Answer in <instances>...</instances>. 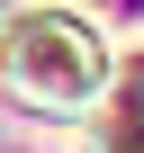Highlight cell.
<instances>
[{"instance_id": "1", "label": "cell", "mask_w": 144, "mask_h": 153, "mask_svg": "<svg viewBox=\"0 0 144 153\" xmlns=\"http://www.w3.org/2000/svg\"><path fill=\"white\" fill-rule=\"evenodd\" d=\"M0 72H9L27 99L72 108V99H90V90H99L108 54H99V36L72 18V9H27L9 36H0Z\"/></svg>"}]
</instances>
